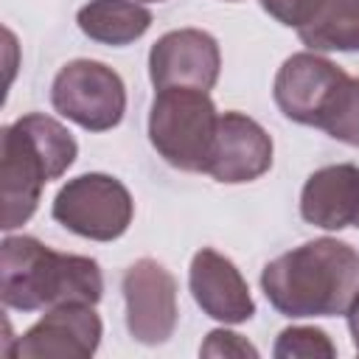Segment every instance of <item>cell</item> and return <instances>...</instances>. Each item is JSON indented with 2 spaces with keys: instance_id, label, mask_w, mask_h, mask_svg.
<instances>
[{
  "instance_id": "6da1fadb",
  "label": "cell",
  "mask_w": 359,
  "mask_h": 359,
  "mask_svg": "<svg viewBox=\"0 0 359 359\" xmlns=\"http://www.w3.org/2000/svg\"><path fill=\"white\" fill-rule=\"evenodd\" d=\"M261 289L292 320L348 314L359 294V252L328 236L306 241L264 266Z\"/></svg>"
},
{
  "instance_id": "7a4b0ae2",
  "label": "cell",
  "mask_w": 359,
  "mask_h": 359,
  "mask_svg": "<svg viewBox=\"0 0 359 359\" xmlns=\"http://www.w3.org/2000/svg\"><path fill=\"white\" fill-rule=\"evenodd\" d=\"M104 278L95 258L56 252L34 236H6L0 244V300L14 311L95 306Z\"/></svg>"
},
{
  "instance_id": "3957f363",
  "label": "cell",
  "mask_w": 359,
  "mask_h": 359,
  "mask_svg": "<svg viewBox=\"0 0 359 359\" xmlns=\"http://www.w3.org/2000/svg\"><path fill=\"white\" fill-rule=\"evenodd\" d=\"M79 154L76 137L56 118L31 112L3 126L0 151V194H3V222L8 233L25 224L50 180H59Z\"/></svg>"
},
{
  "instance_id": "277c9868",
  "label": "cell",
  "mask_w": 359,
  "mask_h": 359,
  "mask_svg": "<svg viewBox=\"0 0 359 359\" xmlns=\"http://www.w3.org/2000/svg\"><path fill=\"white\" fill-rule=\"evenodd\" d=\"M219 115L205 90H157L149 109V140L168 165L205 174L219 132Z\"/></svg>"
},
{
  "instance_id": "5b68a950",
  "label": "cell",
  "mask_w": 359,
  "mask_h": 359,
  "mask_svg": "<svg viewBox=\"0 0 359 359\" xmlns=\"http://www.w3.org/2000/svg\"><path fill=\"white\" fill-rule=\"evenodd\" d=\"M53 219L70 233L90 241L121 238L135 216L129 188L109 174H81L67 180L50 205Z\"/></svg>"
},
{
  "instance_id": "8992f818",
  "label": "cell",
  "mask_w": 359,
  "mask_h": 359,
  "mask_svg": "<svg viewBox=\"0 0 359 359\" xmlns=\"http://www.w3.org/2000/svg\"><path fill=\"white\" fill-rule=\"evenodd\" d=\"M53 109L87 132H109L123 121L126 87L123 79L95 59L67 62L50 84Z\"/></svg>"
},
{
  "instance_id": "52a82bcc",
  "label": "cell",
  "mask_w": 359,
  "mask_h": 359,
  "mask_svg": "<svg viewBox=\"0 0 359 359\" xmlns=\"http://www.w3.org/2000/svg\"><path fill=\"white\" fill-rule=\"evenodd\" d=\"M345 81H348V73L339 65H334L331 59L314 50H300V53H292L275 73L272 95L278 109L289 121L320 129L325 112L331 109Z\"/></svg>"
},
{
  "instance_id": "ba28073f",
  "label": "cell",
  "mask_w": 359,
  "mask_h": 359,
  "mask_svg": "<svg viewBox=\"0 0 359 359\" xmlns=\"http://www.w3.org/2000/svg\"><path fill=\"white\" fill-rule=\"evenodd\" d=\"M126 303V328L132 339L143 345H163L174 337L180 309H177V280L154 258L135 261L121 280Z\"/></svg>"
},
{
  "instance_id": "9c48e42d",
  "label": "cell",
  "mask_w": 359,
  "mask_h": 359,
  "mask_svg": "<svg viewBox=\"0 0 359 359\" xmlns=\"http://www.w3.org/2000/svg\"><path fill=\"white\" fill-rule=\"evenodd\" d=\"M222 70L219 42L199 28H180L163 34L149 50V79L154 90L194 87L213 90Z\"/></svg>"
},
{
  "instance_id": "30bf717a",
  "label": "cell",
  "mask_w": 359,
  "mask_h": 359,
  "mask_svg": "<svg viewBox=\"0 0 359 359\" xmlns=\"http://www.w3.org/2000/svg\"><path fill=\"white\" fill-rule=\"evenodd\" d=\"M101 334L104 325L93 306H59L17 337L6 353L14 359H90Z\"/></svg>"
},
{
  "instance_id": "8fae6325",
  "label": "cell",
  "mask_w": 359,
  "mask_h": 359,
  "mask_svg": "<svg viewBox=\"0 0 359 359\" xmlns=\"http://www.w3.org/2000/svg\"><path fill=\"white\" fill-rule=\"evenodd\" d=\"M272 168V137L244 112H222L208 171L216 182L241 185Z\"/></svg>"
},
{
  "instance_id": "7c38bea8",
  "label": "cell",
  "mask_w": 359,
  "mask_h": 359,
  "mask_svg": "<svg viewBox=\"0 0 359 359\" xmlns=\"http://www.w3.org/2000/svg\"><path fill=\"white\" fill-rule=\"evenodd\" d=\"M188 286H191L196 306L210 320H219L224 325H238L255 314V303H252L244 275L219 250L202 247L191 258Z\"/></svg>"
},
{
  "instance_id": "4fadbf2b",
  "label": "cell",
  "mask_w": 359,
  "mask_h": 359,
  "mask_svg": "<svg viewBox=\"0 0 359 359\" xmlns=\"http://www.w3.org/2000/svg\"><path fill=\"white\" fill-rule=\"evenodd\" d=\"M300 216L323 230H345L359 216V165L337 163L317 168L300 191Z\"/></svg>"
},
{
  "instance_id": "5bb4252c",
  "label": "cell",
  "mask_w": 359,
  "mask_h": 359,
  "mask_svg": "<svg viewBox=\"0 0 359 359\" xmlns=\"http://www.w3.org/2000/svg\"><path fill=\"white\" fill-rule=\"evenodd\" d=\"M76 22L93 42L121 48L151 28V11L137 0H90L79 8Z\"/></svg>"
},
{
  "instance_id": "9a60e30c",
  "label": "cell",
  "mask_w": 359,
  "mask_h": 359,
  "mask_svg": "<svg viewBox=\"0 0 359 359\" xmlns=\"http://www.w3.org/2000/svg\"><path fill=\"white\" fill-rule=\"evenodd\" d=\"M297 36L314 53L359 50V0H314Z\"/></svg>"
},
{
  "instance_id": "2e32d148",
  "label": "cell",
  "mask_w": 359,
  "mask_h": 359,
  "mask_svg": "<svg viewBox=\"0 0 359 359\" xmlns=\"http://www.w3.org/2000/svg\"><path fill=\"white\" fill-rule=\"evenodd\" d=\"M320 129L348 146H359V79H351L337 93L331 109L325 112Z\"/></svg>"
},
{
  "instance_id": "e0dca14e",
  "label": "cell",
  "mask_w": 359,
  "mask_h": 359,
  "mask_svg": "<svg viewBox=\"0 0 359 359\" xmlns=\"http://www.w3.org/2000/svg\"><path fill=\"white\" fill-rule=\"evenodd\" d=\"M272 353L278 359H311V356H337V345L328 339L323 328L314 325H292L283 328L275 339Z\"/></svg>"
},
{
  "instance_id": "ac0fdd59",
  "label": "cell",
  "mask_w": 359,
  "mask_h": 359,
  "mask_svg": "<svg viewBox=\"0 0 359 359\" xmlns=\"http://www.w3.org/2000/svg\"><path fill=\"white\" fill-rule=\"evenodd\" d=\"M202 356H258V348L250 345L241 334L227 331V328H216L208 334V339L199 348Z\"/></svg>"
},
{
  "instance_id": "d6986e66",
  "label": "cell",
  "mask_w": 359,
  "mask_h": 359,
  "mask_svg": "<svg viewBox=\"0 0 359 359\" xmlns=\"http://www.w3.org/2000/svg\"><path fill=\"white\" fill-rule=\"evenodd\" d=\"M311 6H314V0H261V8L269 17H275L280 25L294 28V31L306 22Z\"/></svg>"
},
{
  "instance_id": "ffe728a7",
  "label": "cell",
  "mask_w": 359,
  "mask_h": 359,
  "mask_svg": "<svg viewBox=\"0 0 359 359\" xmlns=\"http://www.w3.org/2000/svg\"><path fill=\"white\" fill-rule=\"evenodd\" d=\"M348 328H351V337H353V348L359 351V294H356V300L351 303V309H348Z\"/></svg>"
},
{
  "instance_id": "44dd1931",
  "label": "cell",
  "mask_w": 359,
  "mask_h": 359,
  "mask_svg": "<svg viewBox=\"0 0 359 359\" xmlns=\"http://www.w3.org/2000/svg\"><path fill=\"white\" fill-rule=\"evenodd\" d=\"M140 3H163V0H140Z\"/></svg>"
},
{
  "instance_id": "7402d4cb",
  "label": "cell",
  "mask_w": 359,
  "mask_h": 359,
  "mask_svg": "<svg viewBox=\"0 0 359 359\" xmlns=\"http://www.w3.org/2000/svg\"><path fill=\"white\" fill-rule=\"evenodd\" d=\"M353 227H359V216H356V224H353Z\"/></svg>"
},
{
  "instance_id": "603a6c76",
  "label": "cell",
  "mask_w": 359,
  "mask_h": 359,
  "mask_svg": "<svg viewBox=\"0 0 359 359\" xmlns=\"http://www.w3.org/2000/svg\"><path fill=\"white\" fill-rule=\"evenodd\" d=\"M230 3H233V0H230Z\"/></svg>"
}]
</instances>
